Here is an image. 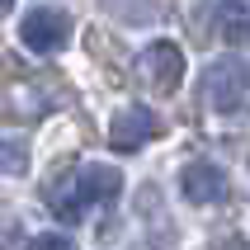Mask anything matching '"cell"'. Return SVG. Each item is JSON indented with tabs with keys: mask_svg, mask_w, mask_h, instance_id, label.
I'll return each mask as SVG.
<instances>
[{
	"mask_svg": "<svg viewBox=\"0 0 250 250\" xmlns=\"http://www.w3.org/2000/svg\"><path fill=\"white\" fill-rule=\"evenodd\" d=\"M118 194H123V175L113 166H81L71 180L52 189V212L57 222H81L95 203H113Z\"/></svg>",
	"mask_w": 250,
	"mask_h": 250,
	"instance_id": "obj_1",
	"label": "cell"
},
{
	"mask_svg": "<svg viewBox=\"0 0 250 250\" xmlns=\"http://www.w3.org/2000/svg\"><path fill=\"white\" fill-rule=\"evenodd\" d=\"M246 90H250V76L241 62H212L208 71H203V99H208L212 113H236L241 104H246Z\"/></svg>",
	"mask_w": 250,
	"mask_h": 250,
	"instance_id": "obj_2",
	"label": "cell"
},
{
	"mask_svg": "<svg viewBox=\"0 0 250 250\" xmlns=\"http://www.w3.org/2000/svg\"><path fill=\"white\" fill-rule=\"evenodd\" d=\"M19 38H24L28 52H38V57H52L62 52L71 42V19L62 10H47V5H38V10H28L24 19H19Z\"/></svg>",
	"mask_w": 250,
	"mask_h": 250,
	"instance_id": "obj_3",
	"label": "cell"
},
{
	"mask_svg": "<svg viewBox=\"0 0 250 250\" xmlns=\"http://www.w3.org/2000/svg\"><path fill=\"white\" fill-rule=\"evenodd\" d=\"M151 137H161V113L146 109V104H127V109L113 113V123H109V142H113V151H142Z\"/></svg>",
	"mask_w": 250,
	"mask_h": 250,
	"instance_id": "obj_4",
	"label": "cell"
},
{
	"mask_svg": "<svg viewBox=\"0 0 250 250\" xmlns=\"http://www.w3.org/2000/svg\"><path fill=\"white\" fill-rule=\"evenodd\" d=\"M137 71H142V81L151 85L156 95H175L180 81H184V52L175 42H151V47L137 57Z\"/></svg>",
	"mask_w": 250,
	"mask_h": 250,
	"instance_id": "obj_5",
	"label": "cell"
},
{
	"mask_svg": "<svg viewBox=\"0 0 250 250\" xmlns=\"http://www.w3.org/2000/svg\"><path fill=\"white\" fill-rule=\"evenodd\" d=\"M180 194L198 208H208V203H222L227 198V170L212 166V161H194V166H184L180 175Z\"/></svg>",
	"mask_w": 250,
	"mask_h": 250,
	"instance_id": "obj_6",
	"label": "cell"
},
{
	"mask_svg": "<svg viewBox=\"0 0 250 250\" xmlns=\"http://www.w3.org/2000/svg\"><path fill=\"white\" fill-rule=\"evenodd\" d=\"M217 38L227 47H246L250 42V10L241 0H227L222 10H217Z\"/></svg>",
	"mask_w": 250,
	"mask_h": 250,
	"instance_id": "obj_7",
	"label": "cell"
},
{
	"mask_svg": "<svg viewBox=\"0 0 250 250\" xmlns=\"http://www.w3.org/2000/svg\"><path fill=\"white\" fill-rule=\"evenodd\" d=\"M28 170V151L14 137H0V175H24Z\"/></svg>",
	"mask_w": 250,
	"mask_h": 250,
	"instance_id": "obj_8",
	"label": "cell"
},
{
	"mask_svg": "<svg viewBox=\"0 0 250 250\" xmlns=\"http://www.w3.org/2000/svg\"><path fill=\"white\" fill-rule=\"evenodd\" d=\"M28 250H71L66 236H33L28 241Z\"/></svg>",
	"mask_w": 250,
	"mask_h": 250,
	"instance_id": "obj_9",
	"label": "cell"
},
{
	"mask_svg": "<svg viewBox=\"0 0 250 250\" xmlns=\"http://www.w3.org/2000/svg\"><path fill=\"white\" fill-rule=\"evenodd\" d=\"M212 250H250V246H246V236H241V231H227V236L212 241Z\"/></svg>",
	"mask_w": 250,
	"mask_h": 250,
	"instance_id": "obj_10",
	"label": "cell"
},
{
	"mask_svg": "<svg viewBox=\"0 0 250 250\" xmlns=\"http://www.w3.org/2000/svg\"><path fill=\"white\" fill-rule=\"evenodd\" d=\"M14 10V0H0V19H5V14H10Z\"/></svg>",
	"mask_w": 250,
	"mask_h": 250,
	"instance_id": "obj_11",
	"label": "cell"
}]
</instances>
